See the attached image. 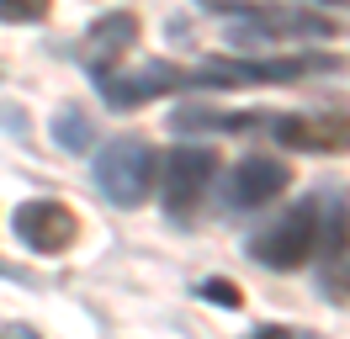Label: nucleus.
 Segmentation results:
<instances>
[{
    "mask_svg": "<svg viewBox=\"0 0 350 339\" xmlns=\"http://www.w3.org/2000/svg\"><path fill=\"white\" fill-rule=\"evenodd\" d=\"M90 170H96V186H101V196L111 207H138V202H149L154 180H159V154H154L149 138L122 133L96 154Z\"/></svg>",
    "mask_w": 350,
    "mask_h": 339,
    "instance_id": "nucleus-4",
    "label": "nucleus"
},
{
    "mask_svg": "<svg viewBox=\"0 0 350 339\" xmlns=\"http://www.w3.org/2000/svg\"><path fill=\"white\" fill-rule=\"evenodd\" d=\"M244 339H324V334H313V329H292V323H260L255 334H244Z\"/></svg>",
    "mask_w": 350,
    "mask_h": 339,
    "instance_id": "nucleus-14",
    "label": "nucleus"
},
{
    "mask_svg": "<svg viewBox=\"0 0 350 339\" xmlns=\"http://www.w3.org/2000/svg\"><path fill=\"white\" fill-rule=\"evenodd\" d=\"M48 133H53V144L69 148V154H90V117L80 111V106H64Z\"/></svg>",
    "mask_w": 350,
    "mask_h": 339,
    "instance_id": "nucleus-11",
    "label": "nucleus"
},
{
    "mask_svg": "<svg viewBox=\"0 0 350 339\" xmlns=\"http://www.w3.org/2000/svg\"><path fill=\"white\" fill-rule=\"evenodd\" d=\"M197 297H202V302H213V308H223V313H239V308H244V292L228 281V275H207V281H197Z\"/></svg>",
    "mask_w": 350,
    "mask_h": 339,
    "instance_id": "nucleus-12",
    "label": "nucleus"
},
{
    "mask_svg": "<svg viewBox=\"0 0 350 339\" xmlns=\"http://www.w3.org/2000/svg\"><path fill=\"white\" fill-rule=\"evenodd\" d=\"M286 180H292V170H286L282 159H271V154H250V159H239V165L223 170L218 207L228 212V217H239V212H260V207H271V202L286 191Z\"/></svg>",
    "mask_w": 350,
    "mask_h": 339,
    "instance_id": "nucleus-5",
    "label": "nucleus"
},
{
    "mask_svg": "<svg viewBox=\"0 0 350 339\" xmlns=\"http://www.w3.org/2000/svg\"><path fill=\"white\" fill-rule=\"evenodd\" d=\"M48 5L53 0H0V21L5 27H32V21L48 16Z\"/></svg>",
    "mask_w": 350,
    "mask_h": 339,
    "instance_id": "nucleus-13",
    "label": "nucleus"
},
{
    "mask_svg": "<svg viewBox=\"0 0 350 339\" xmlns=\"http://www.w3.org/2000/svg\"><path fill=\"white\" fill-rule=\"evenodd\" d=\"M319 5H345V11H350V0H319Z\"/></svg>",
    "mask_w": 350,
    "mask_h": 339,
    "instance_id": "nucleus-16",
    "label": "nucleus"
},
{
    "mask_svg": "<svg viewBox=\"0 0 350 339\" xmlns=\"http://www.w3.org/2000/svg\"><path fill=\"white\" fill-rule=\"evenodd\" d=\"M313 254H319V191L250 233V260L265 271H303Z\"/></svg>",
    "mask_w": 350,
    "mask_h": 339,
    "instance_id": "nucleus-3",
    "label": "nucleus"
},
{
    "mask_svg": "<svg viewBox=\"0 0 350 339\" xmlns=\"http://www.w3.org/2000/svg\"><path fill=\"white\" fill-rule=\"evenodd\" d=\"M313 74H340L334 53H276V59H213L191 69L186 85L202 90H234V85H297Z\"/></svg>",
    "mask_w": 350,
    "mask_h": 339,
    "instance_id": "nucleus-2",
    "label": "nucleus"
},
{
    "mask_svg": "<svg viewBox=\"0 0 350 339\" xmlns=\"http://www.w3.org/2000/svg\"><path fill=\"white\" fill-rule=\"evenodd\" d=\"M11 233L22 239L32 254H64L75 239H80V217L53 202V196H38V202H22L11 212Z\"/></svg>",
    "mask_w": 350,
    "mask_h": 339,
    "instance_id": "nucleus-9",
    "label": "nucleus"
},
{
    "mask_svg": "<svg viewBox=\"0 0 350 339\" xmlns=\"http://www.w3.org/2000/svg\"><path fill=\"white\" fill-rule=\"evenodd\" d=\"M133 42H138V16H133V11H107V16H96L90 32H85V69L90 74L117 69V59L128 53Z\"/></svg>",
    "mask_w": 350,
    "mask_h": 339,
    "instance_id": "nucleus-10",
    "label": "nucleus"
},
{
    "mask_svg": "<svg viewBox=\"0 0 350 339\" xmlns=\"http://www.w3.org/2000/svg\"><path fill=\"white\" fill-rule=\"evenodd\" d=\"M218 170H223L218 154L202 148V144H186L165 159V212H170L175 223H191V212H197L202 196L213 191Z\"/></svg>",
    "mask_w": 350,
    "mask_h": 339,
    "instance_id": "nucleus-6",
    "label": "nucleus"
},
{
    "mask_svg": "<svg viewBox=\"0 0 350 339\" xmlns=\"http://www.w3.org/2000/svg\"><path fill=\"white\" fill-rule=\"evenodd\" d=\"M0 122H11V133H16V138H27V117H22V106H0Z\"/></svg>",
    "mask_w": 350,
    "mask_h": 339,
    "instance_id": "nucleus-15",
    "label": "nucleus"
},
{
    "mask_svg": "<svg viewBox=\"0 0 350 339\" xmlns=\"http://www.w3.org/2000/svg\"><path fill=\"white\" fill-rule=\"evenodd\" d=\"M207 16H223L228 48H260V42H297V38H334L340 21L303 11V5H276V0H197Z\"/></svg>",
    "mask_w": 350,
    "mask_h": 339,
    "instance_id": "nucleus-1",
    "label": "nucleus"
},
{
    "mask_svg": "<svg viewBox=\"0 0 350 339\" xmlns=\"http://www.w3.org/2000/svg\"><path fill=\"white\" fill-rule=\"evenodd\" d=\"M260 127L282 148H303V154L350 148V117H340V111H265Z\"/></svg>",
    "mask_w": 350,
    "mask_h": 339,
    "instance_id": "nucleus-7",
    "label": "nucleus"
},
{
    "mask_svg": "<svg viewBox=\"0 0 350 339\" xmlns=\"http://www.w3.org/2000/svg\"><path fill=\"white\" fill-rule=\"evenodd\" d=\"M180 85H186V74L165 59H149L138 69H107V74H96V90H101V101L111 111H138V106L159 101V96H170Z\"/></svg>",
    "mask_w": 350,
    "mask_h": 339,
    "instance_id": "nucleus-8",
    "label": "nucleus"
}]
</instances>
